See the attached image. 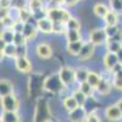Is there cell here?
<instances>
[{
    "mask_svg": "<svg viewBox=\"0 0 122 122\" xmlns=\"http://www.w3.org/2000/svg\"><path fill=\"white\" fill-rule=\"evenodd\" d=\"M42 89L44 92H48V93H51V94H61L66 90L57 72L50 73L44 78L43 83H42Z\"/></svg>",
    "mask_w": 122,
    "mask_h": 122,
    "instance_id": "cell-1",
    "label": "cell"
},
{
    "mask_svg": "<svg viewBox=\"0 0 122 122\" xmlns=\"http://www.w3.org/2000/svg\"><path fill=\"white\" fill-rule=\"evenodd\" d=\"M71 17H72L71 11L67 10V7L65 6H55V7L48 6V18L53 23L66 25V22Z\"/></svg>",
    "mask_w": 122,
    "mask_h": 122,
    "instance_id": "cell-2",
    "label": "cell"
},
{
    "mask_svg": "<svg viewBox=\"0 0 122 122\" xmlns=\"http://www.w3.org/2000/svg\"><path fill=\"white\" fill-rule=\"evenodd\" d=\"M57 73H59L61 82H62V84L65 86L66 89H68L71 86H73L76 83V73H75V67L73 66H70V65L61 66L57 71Z\"/></svg>",
    "mask_w": 122,
    "mask_h": 122,
    "instance_id": "cell-3",
    "label": "cell"
},
{
    "mask_svg": "<svg viewBox=\"0 0 122 122\" xmlns=\"http://www.w3.org/2000/svg\"><path fill=\"white\" fill-rule=\"evenodd\" d=\"M88 42H90L92 44H94L95 46H101V45H105L107 43V34L105 32V28L104 27H97L94 29L89 30L88 33Z\"/></svg>",
    "mask_w": 122,
    "mask_h": 122,
    "instance_id": "cell-4",
    "label": "cell"
},
{
    "mask_svg": "<svg viewBox=\"0 0 122 122\" xmlns=\"http://www.w3.org/2000/svg\"><path fill=\"white\" fill-rule=\"evenodd\" d=\"M0 105H1V109L5 112H17V111H20V99L15 93L10 94L1 98Z\"/></svg>",
    "mask_w": 122,
    "mask_h": 122,
    "instance_id": "cell-5",
    "label": "cell"
},
{
    "mask_svg": "<svg viewBox=\"0 0 122 122\" xmlns=\"http://www.w3.org/2000/svg\"><path fill=\"white\" fill-rule=\"evenodd\" d=\"M34 51H36V55L38 56V59L44 60V61L50 60L53 57V54H54L53 46L49 43H45V42H39L34 48Z\"/></svg>",
    "mask_w": 122,
    "mask_h": 122,
    "instance_id": "cell-6",
    "label": "cell"
},
{
    "mask_svg": "<svg viewBox=\"0 0 122 122\" xmlns=\"http://www.w3.org/2000/svg\"><path fill=\"white\" fill-rule=\"evenodd\" d=\"M95 48L97 46L94 44H92L90 42H88V40H84L83 46H82V49H81V53L77 56V61L81 64V62H86V61L92 60V57H93L94 54H95Z\"/></svg>",
    "mask_w": 122,
    "mask_h": 122,
    "instance_id": "cell-7",
    "label": "cell"
},
{
    "mask_svg": "<svg viewBox=\"0 0 122 122\" xmlns=\"http://www.w3.org/2000/svg\"><path fill=\"white\" fill-rule=\"evenodd\" d=\"M104 116L109 122H121L122 121V112L117 104H110L104 110Z\"/></svg>",
    "mask_w": 122,
    "mask_h": 122,
    "instance_id": "cell-8",
    "label": "cell"
},
{
    "mask_svg": "<svg viewBox=\"0 0 122 122\" xmlns=\"http://www.w3.org/2000/svg\"><path fill=\"white\" fill-rule=\"evenodd\" d=\"M15 68L20 73H29L33 70V65L30 62L28 56H20L14 60Z\"/></svg>",
    "mask_w": 122,
    "mask_h": 122,
    "instance_id": "cell-9",
    "label": "cell"
},
{
    "mask_svg": "<svg viewBox=\"0 0 122 122\" xmlns=\"http://www.w3.org/2000/svg\"><path fill=\"white\" fill-rule=\"evenodd\" d=\"M88 115V110L86 106H78L73 111L67 114V120L68 122H86Z\"/></svg>",
    "mask_w": 122,
    "mask_h": 122,
    "instance_id": "cell-10",
    "label": "cell"
},
{
    "mask_svg": "<svg viewBox=\"0 0 122 122\" xmlns=\"http://www.w3.org/2000/svg\"><path fill=\"white\" fill-rule=\"evenodd\" d=\"M120 62L118 60V56L117 54H114V53H107L105 51V54L103 55V65H104V68L109 72H111Z\"/></svg>",
    "mask_w": 122,
    "mask_h": 122,
    "instance_id": "cell-11",
    "label": "cell"
},
{
    "mask_svg": "<svg viewBox=\"0 0 122 122\" xmlns=\"http://www.w3.org/2000/svg\"><path fill=\"white\" fill-rule=\"evenodd\" d=\"M39 33V30L37 28V21L34 18H32L29 22H27L25 25V29H23V36L26 37V39L28 40V42H30V40H34L37 38Z\"/></svg>",
    "mask_w": 122,
    "mask_h": 122,
    "instance_id": "cell-12",
    "label": "cell"
},
{
    "mask_svg": "<svg viewBox=\"0 0 122 122\" xmlns=\"http://www.w3.org/2000/svg\"><path fill=\"white\" fill-rule=\"evenodd\" d=\"M112 87L115 90L122 93V64H118L112 71Z\"/></svg>",
    "mask_w": 122,
    "mask_h": 122,
    "instance_id": "cell-13",
    "label": "cell"
},
{
    "mask_svg": "<svg viewBox=\"0 0 122 122\" xmlns=\"http://www.w3.org/2000/svg\"><path fill=\"white\" fill-rule=\"evenodd\" d=\"M17 57V46L15 44H5L1 42V59H12Z\"/></svg>",
    "mask_w": 122,
    "mask_h": 122,
    "instance_id": "cell-14",
    "label": "cell"
},
{
    "mask_svg": "<svg viewBox=\"0 0 122 122\" xmlns=\"http://www.w3.org/2000/svg\"><path fill=\"white\" fill-rule=\"evenodd\" d=\"M37 28L39 30V33H42V34H53L54 23L46 17V18L37 21Z\"/></svg>",
    "mask_w": 122,
    "mask_h": 122,
    "instance_id": "cell-15",
    "label": "cell"
},
{
    "mask_svg": "<svg viewBox=\"0 0 122 122\" xmlns=\"http://www.w3.org/2000/svg\"><path fill=\"white\" fill-rule=\"evenodd\" d=\"M61 106H62V109L68 114V112H71V111H73L75 109H77L79 105L77 104V101L72 97V94H67L61 99Z\"/></svg>",
    "mask_w": 122,
    "mask_h": 122,
    "instance_id": "cell-16",
    "label": "cell"
},
{
    "mask_svg": "<svg viewBox=\"0 0 122 122\" xmlns=\"http://www.w3.org/2000/svg\"><path fill=\"white\" fill-rule=\"evenodd\" d=\"M89 71L86 66L83 65H78L75 67V73H76V83L77 86L79 84H82L84 82H87V79H88V75H89Z\"/></svg>",
    "mask_w": 122,
    "mask_h": 122,
    "instance_id": "cell-17",
    "label": "cell"
},
{
    "mask_svg": "<svg viewBox=\"0 0 122 122\" xmlns=\"http://www.w3.org/2000/svg\"><path fill=\"white\" fill-rule=\"evenodd\" d=\"M14 93H15L14 83L7 78H1V81H0V95H1V98Z\"/></svg>",
    "mask_w": 122,
    "mask_h": 122,
    "instance_id": "cell-18",
    "label": "cell"
},
{
    "mask_svg": "<svg viewBox=\"0 0 122 122\" xmlns=\"http://www.w3.org/2000/svg\"><path fill=\"white\" fill-rule=\"evenodd\" d=\"M110 11H111L110 5H106V4H104V3H97V4L93 6V14H94L98 18H101V20H104Z\"/></svg>",
    "mask_w": 122,
    "mask_h": 122,
    "instance_id": "cell-19",
    "label": "cell"
},
{
    "mask_svg": "<svg viewBox=\"0 0 122 122\" xmlns=\"http://www.w3.org/2000/svg\"><path fill=\"white\" fill-rule=\"evenodd\" d=\"M26 6L30 10V12L33 14L36 11H39V10L46 9L49 6V3L46 0H27Z\"/></svg>",
    "mask_w": 122,
    "mask_h": 122,
    "instance_id": "cell-20",
    "label": "cell"
},
{
    "mask_svg": "<svg viewBox=\"0 0 122 122\" xmlns=\"http://www.w3.org/2000/svg\"><path fill=\"white\" fill-rule=\"evenodd\" d=\"M65 39L66 43H77L84 40L81 30H72V29H67V32L65 33Z\"/></svg>",
    "mask_w": 122,
    "mask_h": 122,
    "instance_id": "cell-21",
    "label": "cell"
},
{
    "mask_svg": "<svg viewBox=\"0 0 122 122\" xmlns=\"http://www.w3.org/2000/svg\"><path fill=\"white\" fill-rule=\"evenodd\" d=\"M16 33L14 32L12 28H4L0 33V42L5 44H14Z\"/></svg>",
    "mask_w": 122,
    "mask_h": 122,
    "instance_id": "cell-22",
    "label": "cell"
},
{
    "mask_svg": "<svg viewBox=\"0 0 122 122\" xmlns=\"http://www.w3.org/2000/svg\"><path fill=\"white\" fill-rule=\"evenodd\" d=\"M83 43H84V40H82V42H77V43H66V51L68 55L71 56H78L79 53H81V49H82L83 46Z\"/></svg>",
    "mask_w": 122,
    "mask_h": 122,
    "instance_id": "cell-23",
    "label": "cell"
},
{
    "mask_svg": "<svg viewBox=\"0 0 122 122\" xmlns=\"http://www.w3.org/2000/svg\"><path fill=\"white\" fill-rule=\"evenodd\" d=\"M0 122H22V116L17 112H5L3 111L0 116Z\"/></svg>",
    "mask_w": 122,
    "mask_h": 122,
    "instance_id": "cell-24",
    "label": "cell"
},
{
    "mask_svg": "<svg viewBox=\"0 0 122 122\" xmlns=\"http://www.w3.org/2000/svg\"><path fill=\"white\" fill-rule=\"evenodd\" d=\"M103 21H104V26H118V23H120V15L111 10Z\"/></svg>",
    "mask_w": 122,
    "mask_h": 122,
    "instance_id": "cell-25",
    "label": "cell"
},
{
    "mask_svg": "<svg viewBox=\"0 0 122 122\" xmlns=\"http://www.w3.org/2000/svg\"><path fill=\"white\" fill-rule=\"evenodd\" d=\"M72 97L76 99V101H77V104L79 105V106H86V104H87V101H88V97L83 93V92H81L79 89H78V87L77 88H75V90L72 92Z\"/></svg>",
    "mask_w": 122,
    "mask_h": 122,
    "instance_id": "cell-26",
    "label": "cell"
},
{
    "mask_svg": "<svg viewBox=\"0 0 122 122\" xmlns=\"http://www.w3.org/2000/svg\"><path fill=\"white\" fill-rule=\"evenodd\" d=\"M100 81H101V75L98 73V72H95V71H93V70H90L89 71V75H88L87 82L95 89L98 87V84L100 83Z\"/></svg>",
    "mask_w": 122,
    "mask_h": 122,
    "instance_id": "cell-27",
    "label": "cell"
},
{
    "mask_svg": "<svg viewBox=\"0 0 122 122\" xmlns=\"http://www.w3.org/2000/svg\"><path fill=\"white\" fill-rule=\"evenodd\" d=\"M105 49L107 53H114L117 54L120 50L122 49V43L118 42H111V40H107V43L105 44Z\"/></svg>",
    "mask_w": 122,
    "mask_h": 122,
    "instance_id": "cell-28",
    "label": "cell"
},
{
    "mask_svg": "<svg viewBox=\"0 0 122 122\" xmlns=\"http://www.w3.org/2000/svg\"><path fill=\"white\" fill-rule=\"evenodd\" d=\"M81 27H82V23H81V21L77 18V17H75V16H72L68 21L66 22V28L67 29H72V30H81Z\"/></svg>",
    "mask_w": 122,
    "mask_h": 122,
    "instance_id": "cell-29",
    "label": "cell"
},
{
    "mask_svg": "<svg viewBox=\"0 0 122 122\" xmlns=\"http://www.w3.org/2000/svg\"><path fill=\"white\" fill-rule=\"evenodd\" d=\"M77 87H78V89H79L81 92H83V93H84L88 98H93V95H94V93H95V89L92 87L88 82H84V83L79 84V86H77Z\"/></svg>",
    "mask_w": 122,
    "mask_h": 122,
    "instance_id": "cell-30",
    "label": "cell"
},
{
    "mask_svg": "<svg viewBox=\"0 0 122 122\" xmlns=\"http://www.w3.org/2000/svg\"><path fill=\"white\" fill-rule=\"evenodd\" d=\"M104 28H105V32H106L109 39L114 38V37L120 32V30L122 29V27H121L120 25H118V26H104Z\"/></svg>",
    "mask_w": 122,
    "mask_h": 122,
    "instance_id": "cell-31",
    "label": "cell"
},
{
    "mask_svg": "<svg viewBox=\"0 0 122 122\" xmlns=\"http://www.w3.org/2000/svg\"><path fill=\"white\" fill-rule=\"evenodd\" d=\"M86 122H103V120H101V117L99 116L98 110H97V109H93V110L88 111Z\"/></svg>",
    "mask_w": 122,
    "mask_h": 122,
    "instance_id": "cell-32",
    "label": "cell"
},
{
    "mask_svg": "<svg viewBox=\"0 0 122 122\" xmlns=\"http://www.w3.org/2000/svg\"><path fill=\"white\" fill-rule=\"evenodd\" d=\"M109 5L112 11H115L116 14L122 16V4L120 0H109Z\"/></svg>",
    "mask_w": 122,
    "mask_h": 122,
    "instance_id": "cell-33",
    "label": "cell"
},
{
    "mask_svg": "<svg viewBox=\"0 0 122 122\" xmlns=\"http://www.w3.org/2000/svg\"><path fill=\"white\" fill-rule=\"evenodd\" d=\"M28 40L26 39V37L22 33H16L15 36V40H14V44L16 46H21V45H27Z\"/></svg>",
    "mask_w": 122,
    "mask_h": 122,
    "instance_id": "cell-34",
    "label": "cell"
},
{
    "mask_svg": "<svg viewBox=\"0 0 122 122\" xmlns=\"http://www.w3.org/2000/svg\"><path fill=\"white\" fill-rule=\"evenodd\" d=\"M67 32L66 25H61V23H54V29H53V34H62L65 36V33Z\"/></svg>",
    "mask_w": 122,
    "mask_h": 122,
    "instance_id": "cell-35",
    "label": "cell"
},
{
    "mask_svg": "<svg viewBox=\"0 0 122 122\" xmlns=\"http://www.w3.org/2000/svg\"><path fill=\"white\" fill-rule=\"evenodd\" d=\"M25 22L22 21H16L12 26V29H14V32L15 33H22L23 34V29H25Z\"/></svg>",
    "mask_w": 122,
    "mask_h": 122,
    "instance_id": "cell-36",
    "label": "cell"
},
{
    "mask_svg": "<svg viewBox=\"0 0 122 122\" xmlns=\"http://www.w3.org/2000/svg\"><path fill=\"white\" fill-rule=\"evenodd\" d=\"M15 4L11 1V0H0V7H1V10H10Z\"/></svg>",
    "mask_w": 122,
    "mask_h": 122,
    "instance_id": "cell-37",
    "label": "cell"
},
{
    "mask_svg": "<svg viewBox=\"0 0 122 122\" xmlns=\"http://www.w3.org/2000/svg\"><path fill=\"white\" fill-rule=\"evenodd\" d=\"M27 54H28L27 45L17 46V57H20V56H27Z\"/></svg>",
    "mask_w": 122,
    "mask_h": 122,
    "instance_id": "cell-38",
    "label": "cell"
},
{
    "mask_svg": "<svg viewBox=\"0 0 122 122\" xmlns=\"http://www.w3.org/2000/svg\"><path fill=\"white\" fill-rule=\"evenodd\" d=\"M66 0H48L49 6L50 7H55V6H65Z\"/></svg>",
    "mask_w": 122,
    "mask_h": 122,
    "instance_id": "cell-39",
    "label": "cell"
},
{
    "mask_svg": "<svg viewBox=\"0 0 122 122\" xmlns=\"http://www.w3.org/2000/svg\"><path fill=\"white\" fill-rule=\"evenodd\" d=\"M78 3H81L79 0H66V1H65V7H73Z\"/></svg>",
    "mask_w": 122,
    "mask_h": 122,
    "instance_id": "cell-40",
    "label": "cell"
},
{
    "mask_svg": "<svg viewBox=\"0 0 122 122\" xmlns=\"http://www.w3.org/2000/svg\"><path fill=\"white\" fill-rule=\"evenodd\" d=\"M116 104H117V106L120 107V110H121V112H122V98H121V99H118V100L116 101Z\"/></svg>",
    "mask_w": 122,
    "mask_h": 122,
    "instance_id": "cell-41",
    "label": "cell"
},
{
    "mask_svg": "<svg viewBox=\"0 0 122 122\" xmlns=\"http://www.w3.org/2000/svg\"><path fill=\"white\" fill-rule=\"evenodd\" d=\"M117 56H118V60H120V62L122 64V49H121L120 51L117 53Z\"/></svg>",
    "mask_w": 122,
    "mask_h": 122,
    "instance_id": "cell-42",
    "label": "cell"
},
{
    "mask_svg": "<svg viewBox=\"0 0 122 122\" xmlns=\"http://www.w3.org/2000/svg\"><path fill=\"white\" fill-rule=\"evenodd\" d=\"M51 122H60V121H51Z\"/></svg>",
    "mask_w": 122,
    "mask_h": 122,
    "instance_id": "cell-43",
    "label": "cell"
},
{
    "mask_svg": "<svg viewBox=\"0 0 122 122\" xmlns=\"http://www.w3.org/2000/svg\"><path fill=\"white\" fill-rule=\"evenodd\" d=\"M79 1H84V0H79Z\"/></svg>",
    "mask_w": 122,
    "mask_h": 122,
    "instance_id": "cell-44",
    "label": "cell"
},
{
    "mask_svg": "<svg viewBox=\"0 0 122 122\" xmlns=\"http://www.w3.org/2000/svg\"><path fill=\"white\" fill-rule=\"evenodd\" d=\"M120 1H121V4H122V0H120Z\"/></svg>",
    "mask_w": 122,
    "mask_h": 122,
    "instance_id": "cell-45",
    "label": "cell"
},
{
    "mask_svg": "<svg viewBox=\"0 0 122 122\" xmlns=\"http://www.w3.org/2000/svg\"><path fill=\"white\" fill-rule=\"evenodd\" d=\"M121 122H122V121H121Z\"/></svg>",
    "mask_w": 122,
    "mask_h": 122,
    "instance_id": "cell-46",
    "label": "cell"
}]
</instances>
